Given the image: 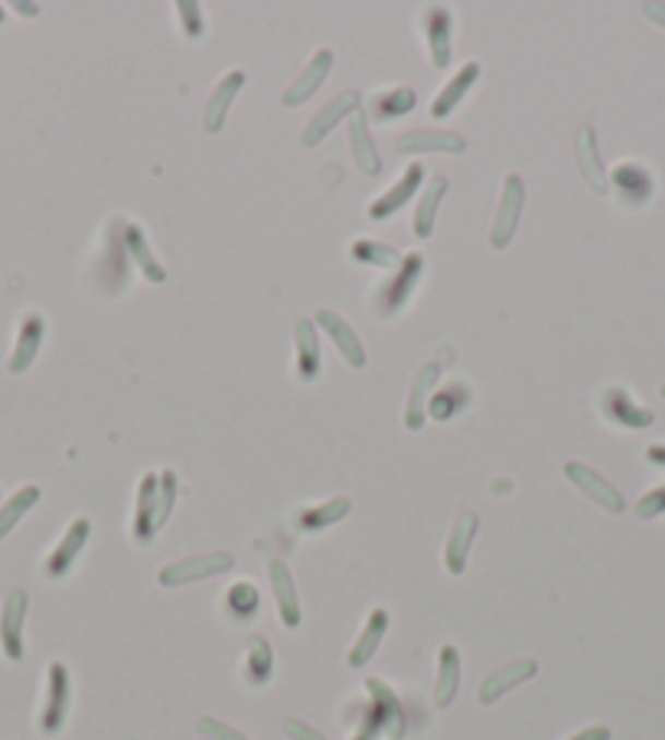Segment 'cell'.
<instances>
[{
	"instance_id": "7402d4cb",
	"label": "cell",
	"mask_w": 665,
	"mask_h": 740,
	"mask_svg": "<svg viewBox=\"0 0 665 740\" xmlns=\"http://www.w3.org/2000/svg\"><path fill=\"white\" fill-rule=\"evenodd\" d=\"M425 36H428V56L431 65L441 72L450 65V52H453V16L447 7H431L425 16Z\"/></svg>"
},
{
	"instance_id": "60d3db41",
	"label": "cell",
	"mask_w": 665,
	"mask_h": 740,
	"mask_svg": "<svg viewBox=\"0 0 665 740\" xmlns=\"http://www.w3.org/2000/svg\"><path fill=\"white\" fill-rule=\"evenodd\" d=\"M177 16H180L183 33H187L190 39H200V36L206 33V20H203V7H200V3L180 0V3H177Z\"/></svg>"
},
{
	"instance_id": "d6a6232c",
	"label": "cell",
	"mask_w": 665,
	"mask_h": 740,
	"mask_svg": "<svg viewBox=\"0 0 665 740\" xmlns=\"http://www.w3.org/2000/svg\"><path fill=\"white\" fill-rule=\"evenodd\" d=\"M447 177H431L425 193L418 196V210H415V236L425 242L435 236V226H438V210H441L443 196H447Z\"/></svg>"
},
{
	"instance_id": "7dc6e473",
	"label": "cell",
	"mask_w": 665,
	"mask_h": 740,
	"mask_svg": "<svg viewBox=\"0 0 665 740\" xmlns=\"http://www.w3.org/2000/svg\"><path fill=\"white\" fill-rule=\"evenodd\" d=\"M646 461H650L653 467H663L665 470V444H653V447L646 451Z\"/></svg>"
},
{
	"instance_id": "52a82bcc",
	"label": "cell",
	"mask_w": 665,
	"mask_h": 740,
	"mask_svg": "<svg viewBox=\"0 0 665 740\" xmlns=\"http://www.w3.org/2000/svg\"><path fill=\"white\" fill-rule=\"evenodd\" d=\"M26 607L29 597L26 590H10L3 607H0V649L10 663H20L26 646H23V623H26Z\"/></svg>"
},
{
	"instance_id": "ac0fdd59",
	"label": "cell",
	"mask_w": 665,
	"mask_h": 740,
	"mask_svg": "<svg viewBox=\"0 0 665 740\" xmlns=\"http://www.w3.org/2000/svg\"><path fill=\"white\" fill-rule=\"evenodd\" d=\"M479 532V515L476 512H460L450 535H447V545H443V564L453 577H460L466 571V558H470V548H473V538Z\"/></svg>"
},
{
	"instance_id": "4316f807",
	"label": "cell",
	"mask_w": 665,
	"mask_h": 740,
	"mask_svg": "<svg viewBox=\"0 0 665 740\" xmlns=\"http://www.w3.org/2000/svg\"><path fill=\"white\" fill-rule=\"evenodd\" d=\"M389 623H392V617H389L385 607H376V610L369 613V620H366L359 640L353 643V649H349V656H346L349 669H363V666L379 653V646H382V640H385V633H389Z\"/></svg>"
},
{
	"instance_id": "74e56055",
	"label": "cell",
	"mask_w": 665,
	"mask_h": 740,
	"mask_svg": "<svg viewBox=\"0 0 665 740\" xmlns=\"http://www.w3.org/2000/svg\"><path fill=\"white\" fill-rule=\"evenodd\" d=\"M415 105H418L415 88H392V92H382V95L376 98L372 111H376L379 121H399V118H405L408 111H415Z\"/></svg>"
},
{
	"instance_id": "d6986e66",
	"label": "cell",
	"mask_w": 665,
	"mask_h": 740,
	"mask_svg": "<svg viewBox=\"0 0 665 740\" xmlns=\"http://www.w3.org/2000/svg\"><path fill=\"white\" fill-rule=\"evenodd\" d=\"M574 154H578V167H581V177L584 183L594 190V193H607L610 190V177L601 164V151H597V134L591 124H581L578 128V138H574Z\"/></svg>"
},
{
	"instance_id": "4fadbf2b",
	"label": "cell",
	"mask_w": 665,
	"mask_h": 740,
	"mask_svg": "<svg viewBox=\"0 0 665 740\" xmlns=\"http://www.w3.org/2000/svg\"><path fill=\"white\" fill-rule=\"evenodd\" d=\"M438 382H441V362H425L418 369V375H415V382L408 389V402H405V418L402 421H405L408 431H421L425 428V421H428V402H431Z\"/></svg>"
},
{
	"instance_id": "603a6c76",
	"label": "cell",
	"mask_w": 665,
	"mask_h": 740,
	"mask_svg": "<svg viewBox=\"0 0 665 740\" xmlns=\"http://www.w3.org/2000/svg\"><path fill=\"white\" fill-rule=\"evenodd\" d=\"M121 239H124V248L131 254V264H138V271L144 274V281H151V284H164L167 281V267L154 258L151 242L144 239V232H141L138 223L121 219Z\"/></svg>"
},
{
	"instance_id": "8fae6325",
	"label": "cell",
	"mask_w": 665,
	"mask_h": 740,
	"mask_svg": "<svg viewBox=\"0 0 665 740\" xmlns=\"http://www.w3.org/2000/svg\"><path fill=\"white\" fill-rule=\"evenodd\" d=\"M43 339H46V320H43V313L26 310V313L20 317L16 343H13V353H10V362H7L10 375H20V372H26V369L33 366V359H36L39 349H43Z\"/></svg>"
},
{
	"instance_id": "7c38bea8",
	"label": "cell",
	"mask_w": 665,
	"mask_h": 740,
	"mask_svg": "<svg viewBox=\"0 0 665 740\" xmlns=\"http://www.w3.org/2000/svg\"><path fill=\"white\" fill-rule=\"evenodd\" d=\"M535 676H538V663H535V659H529V656H525V659H512V663L499 666L492 676L483 679L476 699H479V705H496L502 695H509L515 685H522V682H529V679H535Z\"/></svg>"
},
{
	"instance_id": "277c9868",
	"label": "cell",
	"mask_w": 665,
	"mask_h": 740,
	"mask_svg": "<svg viewBox=\"0 0 665 740\" xmlns=\"http://www.w3.org/2000/svg\"><path fill=\"white\" fill-rule=\"evenodd\" d=\"M522 206H525V183H522L519 174H509L502 180V196H499V206H496V219L489 226V246L496 251H502L515 239V229H519V219H522Z\"/></svg>"
},
{
	"instance_id": "c3c4849f",
	"label": "cell",
	"mask_w": 665,
	"mask_h": 740,
	"mask_svg": "<svg viewBox=\"0 0 665 740\" xmlns=\"http://www.w3.org/2000/svg\"><path fill=\"white\" fill-rule=\"evenodd\" d=\"M16 10H20V13H26V16H36V13H39V7H36V3H16Z\"/></svg>"
},
{
	"instance_id": "ffe728a7",
	"label": "cell",
	"mask_w": 665,
	"mask_h": 740,
	"mask_svg": "<svg viewBox=\"0 0 665 740\" xmlns=\"http://www.w3.org/2000/svg\"><path fill=\"white\" fill-rule=\"evenodd\" d=\"M366 692H369V702L376 705V712L382 715V725H385V738L402 740L408 735V715L399 702V695L382 682V679H366Z\"/></svg>"
},
{
	"instance_id": "2e32d148",
	"label": "cell",
	"mask_w": 665,
	"mask_h": 740,
	"mask_svg": "<svg viewBox=\"0 0 665 740\" xmlns=\"http://www.w3.org/2000/svg\"><path fill=\"white\" fill-rule=\"evenodd\" d=\"M268 577H271V590H274V604H277V617L287 630H297L304 613H300V597H297V584H294V574L290 568L274 558L268 564Z\"/></svg>"
},
{
	"instance_id": "836d02e7",
	"label": "cell",
	"mask_w": 665,
	"mask_h": 740,
	"mask_svg": "<svg viewBox=\"0 0 665 740\" xmlns=\"http://www.w3.org/2000/svg\"><path fill=\"white\" fill-rule=\"evenodd\" d=\"M460 676H463V663L456 646H441L438 653V685H435V705L438 708H450L456 692H460Z\"/></svg>"
},
{
	"instance_id": "484cf974",
	"label": "cell",
	"mask_w": 665,
	"mask_h": 740,
	"mask_svg": "<svg viewBox=\"0 0 665 740\" xmlns=\"http://www.w3.org/2000/svg\"><path fill=\"white\" fill-rule=\"evenodd\" d=\"M294 343H297V379L304 385L317 382L323 359H320V339H317V323L313 320H297L294 326Z\"/></svg>"
},
{
	"instance_id": "f6af8a7d",
	"label": "cell",
	"mask_w": 665,
	"mask_h": 740,
	"mask_svg": "<svg viewBox=\"0 0 665 740\" xmlns=\"http://www.w3.org/2000/svg\"><path fill=\"white\" fill-rule=\"evenodd\" d=\"M614 738V731L607 728V725H591V728H581L578 735H571L568 740H610Z\"/></svg>"
},
{
	"instance_id": "bcb514c9",
	"label": "cell",
	"mask_w": 665,
	"mask_h": 740,
	"mask_svg": "<svg viewBox=\"0 0 665 740\" xmlns=\"http://www.w3.org/2000/svg\"><path fill=\"white\" fill-rule=\"evenodd\" d=\"M643 13H646L656 26H665V3H643Z\"/></svg>"
},
{
	"instance_id": "e0dca14e",
	"label": "cell",
	"mask_w": 665,
	"mask_h": 740,
	"mask_svg": "<svg viewBox=\"0 0 665 740\" xmlns=\"http://www.w3.org/2000/svg\"><path fill=\"white\" fill-rule=\"evenodd\" d=\"M330 69H333V52H330V49H317L313 59L307 62V69H304V72L287 85V92L281 95V105H284V108H300L310 95H317V88L326 82Z\"/></svg>"
},
{
	"instance_id": "8d00e7d4",
	"label": "cell",
	"mask_w": 665,
	"mask_h": 740,
	"mask_svg": "<svg viewBox=\"0 0 665 740\" xmlns=\"http://www.w3.org/2000/svg\"><path fill=\"white\" fill-rule=\"evenodd\" d=\"M36 502H39V487L26 484V487H20L16 493L0 505V541L13 532V525H16Z\"/></svg>"
},
{
	"instance_id": "83f0119b",
	"label": "cell",
	"mask_w": 665,
	"mask_h": 740,
	"mask_svg": "<svg viewBox=\"0 0 665 740\" xmlns=\"http://www.w3.org/2000/svg\"><path fill=\"white\" fill-rule=\"evenodd\" d=\"M157 493H161V474H144L138 490V509H134V538L141 545L157 538Z\"/></svg>"
},
{
	"instance_id": "ee69618b",
	"label": "cell",
	"mask_w": 665,
	"mask_h": 740,
	"mask_svg": "<svg viewBox=\"0 0 665 740\" xmlns=\"http://www.w3.org/2000/svg\"><path fill=\"white\" fill-rule=\"evenodd\" d=\"M284 735H287L290 740H330V738H323L317 728H310L307 721H297V718L284 721Z\"/></svg>"
},
{
	"instance_id": "9a60e30c",
	"label": "cell",
	"mask_w": 665,
	"mask_h": 740,
	"mask_svg": "<svg viewBox=\"0 0 665 740\" xmlns=\"http://www.w3.org/2000/svg\"><path fill=\"white\" fill-rule=\"evenodd\" d=\"M313 323H317L320 330H326V336L333 339V346L340 349V356H343L353 369H363V366H366V346L359 343L356 330H353L336 310H330V307L317 310Z\"/></svg>"
},
{
	"instance_id": "f1b7e54d",
	"label": "cell",
	"mask_w": 665,
	"mask_h": 740,
	"mask_svg": "<svg viewBox=\"0 0 665 740\" xmlns=\"http://www.w3.org/2000/svg\"><path fill=\"white\" fill-rule=\"evenodd\" d=\"M402 154H463L466 141L456 131H412L399 138Z\"/></svg>"
},
{
	"instance_id": "f35d334b",
	"label": "cell",
	"mask_w": 665,
	"mask_h": 740,
	"mask_svg": "<svg viewBox=\"0 0 665 740\" xmlns=\"http://www.w3.org/2000/svg\"><path fill=\"white\" fill-rule=\"evenodd\" d=\"M225 607H228V613H231L235 620H251V617H258L261 597H258L254 584L238 581V584H231V587H228V594H225Z\"/></svg>"
},
{
	"instance_id": "b9f144b4",
	"label": "cell",
	"mask_w": 665,
	"mask_h": 740,
	"mask_svg": "<svg viewBox=\"0 0 665 740\" xmlns=\"http://www.w3.org/2000/svg\"><path fill=\"white\" fill-rule=\"evenodd\" d=\"M637 515H640L643 522L665 515V487H660V490H653V493L643 496V499L637 502Z\"/></svg>"
},
{
	"instance_id": "e575fe53",
	"label": "cell",
	"mask_w": 665,
	"mask_h": 740,
	"mask_svg": "<svg viewBox=\"0 0 665 740\" xmlns=\"http://www.w3.org/2000/svg\"><path fill=\"white\" fill-rule=\"evenodd\" d=\"M274 676V653H271V643L264 636H254L248 640V649H245V682L261 689L268 685Z\"/></svg>"
},
{
	"instance_id": "ab89813d",
	"label": "cell",
	"mask_w": 665,
	"mask_h": 740,
	"mask_svg": "<svg viewBox=\"0 0 665 740\" xmlns=\"http://www.w3.org/2000/svg\"><path fill=\"white\" fill-rule=\"evenodd\" d=\"M174 502H177V474L164 470L161 474V493H157V532L167 525V518L174 512Z\"/></svg>"
},
{
	"instance_id": "d4e9b609",
	"label": "cell",
	"mask_w": 665,
	"mask_h": 740,
	"mask_svg": "<svg viewBox=\"0 0 665 740\" xmlns=\"http://www.w3.org/2000/svg\"><path fill=\"white\" fill-rule=\"evenodd\" d=\"M610 187L617 190V196H620L627 206H643V203H650V196H653V177H650V170L640 167V164H620V167H614Z\"/></svg>"
},
{
	"instance_id": "5bb4252c",
	"label": "cell",
	"mask_w": 665,
	"mask_h": 740,
	"mask_svg": "<svg viewBox=\"0 0 665 740\" xmlns=\"http://www.w3.org/2000/svg\"><path fill=\"white\" fill-rule=\"evenodd\" d=\"M565 477L581 490V493L587 496V499H594L601 509H607V512H614V515H620L624 509H627V502H624V496L617 487H610L597 470H591V467H584V464H578V461H571V464H565Z\"/></svg>"
},
{
	"instance_id": "44dd1931",
	"label": "cell",
	"mask_w": 665,
	"mask_h": 740,
	"mask_svg": "<svg viewBox=\"0 0 665 740\" xmlns=\"http://www.w3.org/2000/svg\"><path fill=\"white\" fill-rule=\"evenodd\" d=\"M241 88H245V72L241 69H231L228 75H222L219 85L213 88V95H210V102L203 108V128H206V134H219L225 118H228V108H231V102H235V95Z\"/></svg>"
},
{
	"instance_id": "3957f363",
	"label": "cell",
	"mask_w": 665,
	"mask_h": 740,
	"mask_svg": "<svg viewBox=\"0 0 665 740\" xmlns=\"http://www.w3.org/2000/svg\"><path fill=\"white\" fill-rule=\"evenodd\" d=\"M72 705V679L62 663H49L46 669V695H43V712H39V731L43 735H59Z\"/></svg>"
},
{
	"instance_id": "7a4b0ae2",
	"label": "cell",
	"mask_w": 665,
	"mask_h": 740,
	"mask_svg": "<svg viewBox=\"0 0 665 740\" xmlns=\"http://www.w3.org/2000/svg\"><path fill=\"white\" fill-rule=\"evenodd\" d=\"M235 568V558L228 551H210V554H193L183 561H170L161 568L157 584L161 587H183V584H197V581H210L216 574H225Z\"/></svg>"
},
{
	"instance_id": "9c48e42d",
	"label": "cell",
	"mask_w": 665,
	"mask_h": 740,
	"mask_svg": "<svg viewBox=\"0 0 665 740\" xmlns=\"http://www.w3.org/2000/svg\"><path fill=\"white\" fill-rule=\"evenodd\" d=\"M88 535H92V522H88V518H75V522L66 528V535L59 538V545L46 554V561H43V574H46L49 581L66 577V574L72 571V564L79 561V554H82V548H85Z\"/></svg>"
},
{
	"instance_id": "ba28073f",
	"label": "cell",
	"mask_w": 665,
	"mask_h": 740,
	"mask_svg": "<svg viewBox=\"0 0 665 740\" xmlns=\"http://www.w3.org/2000/svg\"><path fill=\"white\" fill-rule=\"evenodd\" d=\"M601 408H604V418L617 428H627V431H643L656 421V415L650 408H643L627 389L620 385H610L604 395H601Z\"/></svg>"
},
{
	"instance_id": "30bf717a",
	"label": "cell",
	"mask_w": 665,
	"mask_h": 740,
	"mask_svg": "<svg viewBox=\"0 0 665 740\" xmlns=\"http://www.w3.org/2000/svg\"><path fill=\"white\" fill-rule=\"evenodd\" d=\"M421 183H425V167H421V164H412L392 190H385V193H379V196L372 200V206H369V219H372V223L392 219L399 210H405V206L418 196Z\"/></svg>"
},
{
	"instance_id": "7bdbcfd3",
	"label": "cell",
	"mask_w": 665,
	"mask_h": 740,
	"mask_svg": "<svg viewBox=\"0 0 665 740\" xmlns=\"http://www.w3.org/2000/svg\"><path fill=\"white\" fill-rule=\"evenodd\" d=\"M200 735H203V740H248L241 731L228 728L225 721H216V718H203L200 721Z\"/></svg>"
},
{
	"instance_id": "4dcf8cb0",
	"label": "cell",
	"mask_w": 665,
	"mask_h": 740,
	"mask_svg": "<svg viewBox=\"0 0 665 740\" xmlns=\"http://www.w3.org/2000/svg\"><path fill=\"white\" fill-rule=\"evenodd\" d=\"M349 509H353V502H349L346 496H333V499H326V502H320V505H304V509L294 515V522H297L300 532L310 535V532H323V528L343 522V518L349 515Z\"/></svg>"
},
{
	"instance_id": "6da1fadb",
	"label": "cell",
	"mask_w": 665,
	"mask_h": 740,
	"mask_svg": "<svg viewBox=\"0 0 665 740\" xmlns=\"http://www.w3.org/2000/svg\"><path fill=\"white\" fill-rule=\"evenodd\" d=\"M421 277H425V258H421V254H405L402 264L395 267V274L385 277V284H382V287L376 290V297H372L376 317H385V320H389V317H399V313L412 303V297H415Z\"/></svg>"
},
{
	"instance_id": "cb8c5ba5",
	"label": "cell",
	"mask_w": 665,
	"mask_h": 740,
	"mask_svg": "<svg viewBox=\"0 0 665 740\" xmlns=\"http://www.w3.org/2000/svg\"><path fill=\"white\" fill-rule=\"evenodd\" d=\"M349 147H353V160H356L359 174H366V177L382 174V154L372 141V131H369V121L363 111H356L349 118Z\"/></svg>"
},
{
	"instance_id": "8992f818",
	"label": "cell",
	"mask_w": 665,
	"mask_h": 740,
	"mask_svg": "<svg viewBox=\"0 0 665 740\" xmlns=\"http://www.w3.org/2000/svg\"><path fill=\"white\" fill-rule=\"evenodd\" d=\"M128 274H131V254L124 248L121 239V219H115L108 226V236H105V254H102V264H98V284L105 294H118L121 287H128Z\"/></svg>"
},
{
	"instance_id": "f546056e",
	"label": "cell",
	"mask_w": 665,
	"mask_h": 740,
	"mask_svg": "<svg viewBox=\"0 0 665 740\" xmlns=\"http://www.w3.org/2000/svg\"><path fill=\"white\" fill-rule=\"evenodd\" d=\"M476 79H479V62H463L460 69H456V75L443 85L441 92H438V98L431 102V118H447L466 95H470V88L476 85Z\"/></svg>"
},
{
	"instance_id": "d590c367",
	"label": "cell",
	"mask_w": 665,
	"mask_h": 740,
	"mask_svg": "<svg viewBox=\"0 0 665 740\" xmlns=\"http://www.w3.org/2000/svg\"><path fill=\"white\" fill-rule=\"evenodd\" d=\"M349 258L359 261V264H372V267H385V271H395L402 264V251H395L392 246H382V242H372V239H356L349 246Z\"/></svg>"
},
{
	"instance_id": "5b68a950",
	"label": "cell",
	"mask_w": 665,
	"mask_h": 740,
	"mask_svg": "<svg viewBox=\"0 0 665 740\" xmlns=\"http://www.w3.org/2000/svg\"><path fill=\"white\" fill-rule=\"evenodd\" d=\"M356 111H363L359 92H340V95H333V98L307 121V128H304V134H300V144H304V147H320L323 138H326L343 118H353Z\"/></svg>"
},
{
	"instance_id": "681fc988",
	"label": "cell",
	"mask_w": 665,
	"mask_h": 740,
	"mask_svg": "<svg viewBox=\"0 0 665 740\" xmlns=\"http://www.w3.org/2000/svg\"><path fill=\"white\" fill-rule=\"evenodd\" d=\"M0 23H3V7H0Z\"/></svg>"
},
{
	"instance_id": "1f68e13d",
	"label": "cell",
	"mask_w": 665,
	"mask_h": 740,
	"mask_svg": "<svg viewBox=\"0 0 665 740\" xmlns=\"http://www.w3.org/2000/svg\"><path fill=\"white\" fill-rule=\"evenodd\" d=\"M473 405V392L466 382H447L441 389H435L431 402H428V418L431 421H453L460 411H466Z\"/></svg>"
}]
</instances>
